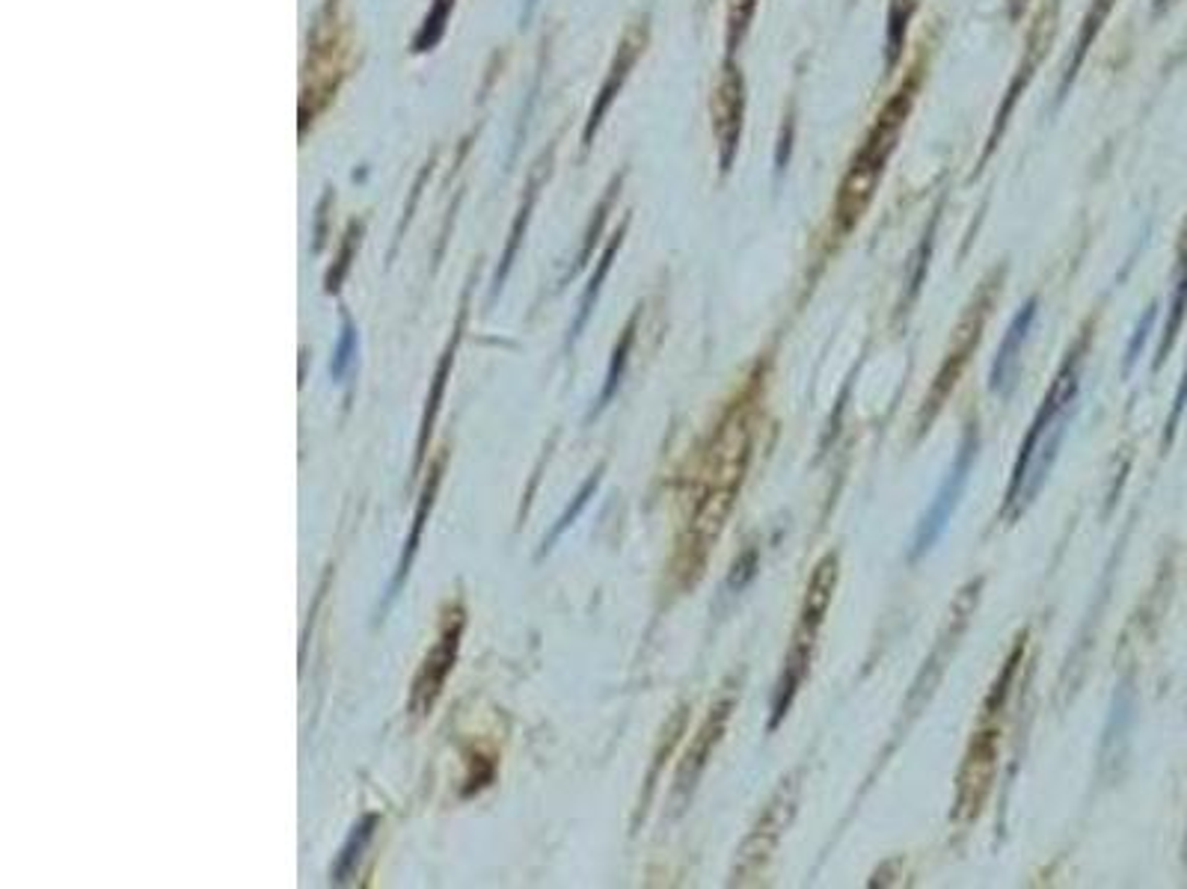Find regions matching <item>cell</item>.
I'll use <instances>...</instances> for the list:
<instances>
[{
	"mask_svg": "<svg viewBox=\"0 0 1187 889\" xmlns=\"http://www.w3.org/2000/svg\"><path fill=\"white\" fill-rule=\"evenodd\" d=\"M754 418H757V383L745 386L728 404L719 425L713 427L698 475L689 498V513L678 543V576L683 584L701 579L704 564L713 555L716 540L728 525L737 507L745 475H749L751 448H754Z\"/></svg>",
	"mask_w": 1187,
	"mask_h": 889,
	"instance_id": "cell-1",
	"label": "cell"
},
{
	"mask_svg": "<svg viewBox=\"0 0 1187 889\" xmlns=\"http://www.w3.org/2000/svg\"><path fill=\"white\" fill-rule=\"evenodd\" d=\"M1090 339H1093V321H1086V327L1081 330V339L1066 353L1060 371H1057V377L1051 380V389L1045 392L1039 413H1036L1031 430H1027L1024 442H1021L1019 460H1015V469H1012V481L1010 486H1007L1000 517L1019 519L1021 513L1033 505V498L1039 496L1045 481H1048L1054 460L1060 454L1062 439L1069 434V422H1072L1074 410H1078L1083 363H1086Z\"/></svg>",
	"mask_w": 1187,
	"mask_h": 889,
	"instance_id": "cell-2",
	"label": "cell"
},
{
	"mask_svg": "<svg viewBox=\"0 0 1187 889\" xmlns=\"http://www.w3.org/2000/svg\"><path fill=\"white\" fill-rule=\"evenodd\" d=\"M920 78H924V62H917L915 72L900 83V90H896L885 102V107L875 114L870 131L865 134L861 145L855 149L853 161L846 166L844 181L837 187V197H834V238L849 235V232L858 226V220L867 214L870 202H873L879 181L885 176L888 161H891V155L896 152L900 134H903L908 116H912L917 90H920Z\"/></svg>",
	"mask_w": 1187,
	"mask_h": 889,
	"instance_id": "cell-3",
	"label": "cell"
},
{
	"mask_svg": "<svg viewBox=\"0 0 1187 889\" xmlns=\"http://www.w3.org/2000/svg\"><path fill=\"white\" fill-rule=\"evenodd\" d=\"M1021 662H1024V635L1019 638V643L1012 647V652L1007 655V662L1000 667L998 679L991 683L986 700H983V709H979L977 730L971 735L968 750H965V759H962V768H959L956 777V801H953V821H962L968 825L983 813L986 801H989L991 783H995V774H998V759H1000V724H1003V712H1007V703H1010L1012 685H1015V676L1021 671Z\"/></svg>",
	"mask_w": 1187,
	"mask_h": 889,
	"instance_id": "cell-4",
	"label": "cell"
},
{
	"mask_svg": "<svg viewBox=\"0 0 1187 889\" xmlns=\"http://www.w3.org/2000/svg\"><path fill=\"white\" fill-rule=\"evenodd\" d=\"M837 581H841V555L825 552L823 558L816 560L811 579H808V588H804L799 623L792 629L790 647H787L781 673H778V683H775V694H772L769 730L781 726V721L790 714L792 703H796V697L802 691V683L808 679V671H811L813 647H816V638H820V629H823L825 614L832 608Z\"/></svg>",
	"mask_w": 1187,
	"mask_h": 889,
	"instance_id": "cell-5",
	"label": "cell"
},
{
	"mask_svg": "<svg viewBox=\"0 0 1187 889\" xmlns=\"http://www.w3.org/2000/svg\"><path fill=\"white\" fill-rule=\"evenodd\" d=\"M1003 276H1007V268H995L979 282V288L974 291V297L968 300L962 318L953 327V335H950L948 351H944V359H941V368H938L936 380L929 386L927 398L920 404V415H917V434L924 436L932 427V422L941 413V406L948 404V398L953 394V389L962 380V374L971 365V356L977 351V344L983 342V332H986V323H989L991 311H995V303L1000 297V288H1003Z\"/></svg>",
	"mask_w": 1187,
	"mask_h": 889,
	"instance_id": "cell-6",
	"label": "cell"
},
{
	"mask_svg": "<svg viewBox=\"0 0 1187 889\" xmlns=\"http://www.w3.org/2000/svg\"><path fill=\"white\" fill-rule=\"evenodd\" d=\"M799 771L790 777H784L781 786L772 792V797L766 801V807L757 816V821L751 825L749 837L742 839L740 851H737V860H733V869H730V884L740 887V884H751L754 878H761L763 869L769 866L772 854L778 849V842L784 839V830L790 828L792 818H796V809H799Z\"/></svg>",
	"mask_w": 1187,
	"mask_h": 889,
	"instance_id": "cell-7",
	"label": "cell"
},
{
	"mask_svg": "<svg viewBox=\"0 0 1187 889\" xmlns=\"http://www.w3.org/2000/svg\"><path fill=\"white\" fill-rule=\"evenodd\" d=\"M977 454H979V434H977V427L968 425L965 427V434H962V442H959L956 457H953V463H950L948 475H944V481H941V486H938V493L932 496L927 510H924L920 522H917L908 560L924 558L927 552L936 548L941 534L948 531L950 519H953L959 501H962V493H965V486H968L971 469H974Z\"/></svg>",
	"mask_w": 1187,
	"mask_h": 889,
	"instance_id": "cell-8",
	"label": "cell"
},
{
	"mask_svg": "<svg viewBox=\"0 0 1187 889\" xmlns=\"http://www.w3.org/2000/svg\"><path fill=\"white\" fill-rule=\"evenodd\" d=\"M1057 19H1060V0H1045V3H1042V10L1033 15L1031 33H1027V39H1024L1021 60H1019V66H1015V74H1012L1007 93H1003V102H1000L998 114H995V125H991V134H989V140H986V152H983V157H979V169H983V164L995 155L1000 134L1007 131V125H1010V116H1012V110H1015V104H1019L1021 93L1027 90V83L1033 81V74H1036V69H1039L1042 60H1045V54H1048V48H1051L1054 33H1057Z\"/></svg>",
	"mask_w": 1187,
	"mask_h": 889,
	"instance_id": "cell-9",
	"label": "cell"
},
{
	"mask_svg": "<svg viewBox=\"0 0 1187 889\" xmlns=\"http://www.w3.org/2000/svg\"><path fill=\"white\" fill-rule=\"evenodd\" d=\"M737 700H740V679H728L725 691L713 700L707 718H704V724L698 726V733H695V738H692V745H689V750L683 754V759H680L678 777H674V792H671L678 809L686 807V801L692 797L695 786H698L704 768L709 766V756H713V750L721 745V738H725V733H728V724H730V718H733V709H737Z\"/></svg>",
	"mask_w": 1187,
	"mask_h": 889,
	"instance_id": "cell-10",
	"label": "cell"
},
{
	"mask_svg": "<svg viewBox=\"0 0 1187 889\" xmlns=\"http://www.w3.org/2000/svg\"><path fill=\"white\" fill-rule=\"evenodd\" d=\"M745 104H749V86L737 57H725L719 81L709 98V116H713V137L719 149L721 173H730V166L740 155L742 125H745Z\"/></svg>",
	"mask_w": 1187,
	"mask_h": 889,
	"instance_id": "cell-11",
	"label": "cell"
},
{
	"mask_svg": "<svg viewBox=\"0 0 1187 889\" xmlns=\"http://www.w3.org/2000/svg\"><path fill=\"white\" fill-rule=\"evenodd\" d=\"M463 626H467V611L463 605H455V608L446 611V620L439 626L437 643L427 650L425 662L419 667L416 679H413V694H410V712L413 714H431L434 703L439 700V694L446 688L448 676L455 671V662H458L460 638H463Z\"/></svg>",
	"mask_w": 1187,
	"mask_h": 889,
	"instance_id": "cell-12",
	"label": "cell"
},
{
	"mask_svg": "<svg viewBox=\"0 0 1187 889\" xmlns=\"http://www.w3.org/2000/svg\"><path fill=\"white\" fill-rule=\"evenodd\" d=\"M979 590H983V579H971L968 584L956 593V602H953V608H950L948 623H944V629H941V635H938L936 650L929 652L927 664H924V671H920V676H917L915 691H912V697H908L906 712L908 709H912V712L920 709V706L927 703L929 694L936 691L941 673L948 671L950 659H953V650L959 647V638L965 635L971 617H974V611H977Z\"/></svg>",
	"mask_w": 1187,
	"mask_h": 889,
	"instance_id": "cell-13",
	"label": "cell"
},
{
	"mask_svg": "<svg viewBox=\"0 0 1187 889\" xmlns=\"http://www.w3.org/2000/svg\"><path fill=\"white\" fill-rule=\"evenodd\" d=\"M1036 318H1039V297H1031L1019 309V315L1012 318L1010 330L1003 332V342L998 347V356L991 363V377L989 389L998 398H1010L1019 386L1021 374V353H1024V344L1031 339L1033 327H1036Z\"/></svg>",
	"mask_w": 1187,
	"mask_h": 889,
	"instance_id": "cell-14",
	"label": "cell"
},
{
	"mask_svg": "<svg viewBox=\"0 0 1187 889\" xmlns=\"http://www.w3.org/2000/svg\"><path fill=\"white\" fill-rule=\"evenodd\" d=\"M645 45H647V27H645V24H636V27H633V31L626 33L624 39H621V45H618V54H615V62H612V69H609V78H606L603 90H600V98H597V104H594L591 122H588L585 140H591V131L597 128V122H600V116L609 110V104H612V98L618 95V90L624 86L626 74H630V69L636 66V60L642 57V51H645Z\"/></svg>",
	"mask_w": 1187,
	"mask_h": 889,
	"instance_id": "cell-15",
	"label": "cell"
},
{
	"mask_svg": "<svg viewBox=\"0 0 1187 889\" xmlns=\"http://www.w3.org/2000/svg\"><path fill=\"white\" fill-rule=\"evenodd\" d=\"M1187 315V220L1182 232H1178V247H1176V270H1173V294H1170V311H1166L1164 323V339H1161V347H1157L1155 371L1166 363V356L1176 344V335L1182 330Z\"/></svg>",
	"mask_w": 1187,
	"mask_h": 889,
	"instance_id": "cell-16",
	"label": "cell"
},
{
	"mask_svg": "<svg viewBox=\"0 0 1187 889\" xmlns=\"http://www.w3.org/2000/svg\"><path fill=\"white\" fill-rule=\"evenodd\" d=\"M1114 7H1116V0H1093V3L1086 7V12H1083L1081 31H1078L1072 54H1069V60H1066V69H1062L1060 86H1057V102H1062L1066 93H1069V86H1072L1078 72H1081L1083 60H1086V54H1090V48H1093V42L1098 39L1104 21H1107V15L1114 12Z\"/></svg>",
	"mask_w": 1187,
	"mask_h": 889,
	"instance_id": "cell-17",
	"label": "cell"
},
{
	"mask_svg": "<svg viewBox=\"0 0 1187 889\" xmlns=\"http://www.w3.org/2000/svg\"><path fill=\"white\" fill-rule=\"evenodd\" d=\"M460 327H463V315H460L458 323H455V335H451V342H448L446 353H443V359H439V365H437V374H434V383H431V394H427L425 415H422V427H419L413 475H419V469H422V463H425L427 439H431V430H434V422H437L439 404H443V392H446L448 371H451V363H455V351H458V342H460Z\"/></svg>",
	"mask_w": 1187,
	"mask_h": 889,
	"instance_id": "cell-18",
	"label": "cell"
},
{
	"mask_svg": "<svg viewBox=\"0 0 1187 889\" xmlns=\"http://www.w3.org/2000/svg\"><path fill=\"white\" fill-rule=\"evenodd\" d=\"M446 451L434 460V465H431V472H427V481H425V489H422V496H419V505H416V517H413V528H410V537H407V546H404V555H401V560H398V569H396V581H392V596H396V590L401 588V581L407 579V572H410V564H413V558H416V548H419V540H422V528H425V519L427 513H431V507H434V496H437V489H439V481H443V469H446Z\"/></svg>",
	"mask_w": 1187,
	"mask_h": 889,
	"instance_id": "cell-19",
	"label": "cell"
},
{
	"mask_svg": "<svg viewBox=\"0 0 1187 889\" xmlns=\"http://www.w3.org/2000/svg\"><path fill=\"white\" fill-rule=\"evenodd\" d=\"M920 0H888L885 19V72H894L896 62L903 60L908 39V24L915 19Z\"/></svg>",
	"mask_w": 1187,
	"mask_h": 889,
	"instance_id": "cell-20",
	"label": "cell"
},
{
	"mask_svg": "<svg viewBox=\"0 0 1187 889\" xmlns=\"http://www.w3.org/2000/svg\"><path fill=\"white\" fill-rule=\"evenodd\" d=\"M636 321H638V315H633V318H630V323L624 327V332H621V339H618L615 353H612V365H609V374H606L603 392H600V398H597L594 415L600 413V410H603V406L609 404L612 398H615L618 386H621V380H624L626 359H630V351H633V342H636Z\"/></svg>",
	"mask_w": 1187,
	"mask_h": 889,
	"instance_id": "cell-21",
	"label": "cell"
},
{
	"mask_svg": "<svg viewBox=\"0 0 1187 889\" xmlns=\"http://www.w3.org/2000/svg\"><path fill=\"white\" fill-rule=\"evenodd\" d=\"M377 828V816H365L360 825L354 828V833L348 837V842H344V849L342 854H339V860H336V866H333V880H348V875L354 872L356 866V860H360V854H363L365 849V842L372 839V833H375Z\"/></svg>",
	"mask_w": 1187,
	"mask_h": 889,
	"instance_id": "cell-22",
	"label": "cell"
},
{
	"mask_svg": "<svg viewBox=\"0 0 1187 889\" xmlns=\"http://www.w3.org/2000/svg\"><path fill=\"white\" fill-rule=\"evenodd\" d=\"M621 240H624V228L618 232L615 240L606 247L603 252V259H600V268H597V273L591 276V282H588V291H585V297H583V306H579V318H576V323H573V332H571V339H576L579 332H583L585 321L591 318V306L594 300H597V294H600V288H603V280H606V273H609V268H612V259H615V252L618 247H621Z\"/></svg>",
	"mask_w": 1187,
	"mask_h": 889,
	"instance_id": "cell-23",
	"label": "cell"
},
{
	"mask_svg": "<svg viewBox=\"0 0 1187 889\" xmlns=\"http://www.w3.org/2000/svg\"><path fill=\"white\" fill-rule=\"evenodd\" d=\"M754 12H757V0H728V36H725L728 57H737L740 51L742 39L749 36Z\"/></svg>",
	"mask_w": 1187,
	"mask_h": 889,
	"instance_id": "cell-24",
	"label": "cell"
},
{
	"mask_svg": "<svg viewBox=\"0 0 1187 889\" xmlns=\"http://www.w3.org/2000/svg\"><path fill=\"white\" fill-rule=\"evenodd\" d=\"M932 238H936V228L929 226L920 247L915 249V256L908 261V276H906V294H903V311H906V303L912 306L917 297V291L924 285V276H927V259L932 256Z\"/></svg>",
	"mask_w": 1187,
	"mask_h": 889,
	"instance_id": "cell-25",
	"label": "cell"
},
{
	"mask_svg": "<svg viewBox=\"0 0 1187 889\" xmlns=\"http://www.w3.org/2000/svg\"><path fill=\"white\" fill-rule=\"evenodd\" d=\"M597 484H600V469H597V472H594V475L588 477V481H585L583 489H579V493H576V498H573V505L567 507V510H564L562 519H559V522H555V528H552V531H550V537L543 540V552H547V548H550L552 543H555V540L562 537L564 531H567V528L573 525V519H576V517H579V513H583V507L588 505V498L594 496V489H597Z\"/></svg>",
	"mask_w": 1187,
	"mask_h": 889,
	"instance_id": "cell-26",
	"label": "cell"
},
{
	"mask_svg": "<svg viewBox=\"0 0 1187 889\" xmlns=\"http://www.w3.org/2000/svg\"><path fill=\"white\" fill-rule=\"evenodd\" d=\"M1155 318H1157V306H1149V311H1145L1143 318H1140V323H1137L1135 339H1131L1128 351H1125V368H1123L1125 374L1131 371L1137 359H1140V351H1143L1145 339H1149V332H1152V327H1155Z\"/></svg>",
	"mask_w": 1187,
	"mask_h": 889,
	"instance_id": "cell-27",
	"label": "cell"
},
{
	"mask_svg": "<svg viewBox=\"0 0 1187 889\" xmlns=\"http://www.w3.org/2000/svg\"><path fill=\"white\" fill-rule=\"evenodd\" d=\"M754 576H757V548H749L745 555H740V558H737L733 569H730L728 588L730 590H742L751 579H754Z\"/></svg>",
	"mask_w": 1187,
	"mask_h": 889,
	"instance_id": "cell-28",
	"label": "cell"
},
{
	"mask_svg": "<svg viewBox=\"0 0 1187 889\" xmlns=\"http://www.w3.org/2000/svg\"><path fill=\"white\" fill-rule=\"evenodd\" d=\"M351 356H354V327H351V321H344L342 339H339V347H336L333 365H330V371H333L336 380H339V377L344 374V368H348V363H351Z\"/></svg>",
	"mask_w": 1187,
	"mask_h": 889,
	"instance_id": "cell-29",
	"label": "cell"
},
{
	"mask_svg": "<svg viewBox=\"0 0 1187 889\" xmlns=\"http://www.w3.org/2000/svg\"><path fill=\"white\" fill-rule=\"evenodd\" d=\"M1185 406H1187V368H1185V377H1182V386H1178V394H1176V404H1173V413H1170V418H1166V430H1164V448L1170 442H1173V436H1176V427H1178V418H1182V413H1185Z\"/></svg>",
	"mask_w": 1187,
	"mask_h": 889,
	"instance_id": "cell-30",
	"label": "cell"
},
{
	"mask_svg": "<svg viewBox=\"0 0 1187 889\" xmlns=\"http://www.w3.org/2000/svg\"><path fill=\"white\" fill-rule=\"evenodd\" d=\"M1007 3V15H1010V21H1019L1021 15H1024V10H1027V0H1003Z\"/></svg>",
	"mask_w": 1187,
	"mask_h": 889,
	"instance_id": "cell-31",
	"label": "cell"
},
{
	"mask_svg": "<svg viewBox=\"0 0 1187 889\" xmlns=\"http://www.w3.org/2000/svg\"><path fill=\"white\" fill-rule=\"evenodd\" d=\"M1166 3H1170V0H1155V12H1164Z\"/></svg>",
	"mask_w": 1187,
	"mask_h": 889,
	"instance_id": "cell-32",
	"label": "cell"
}]
</instances>
